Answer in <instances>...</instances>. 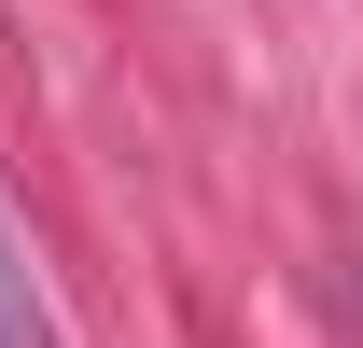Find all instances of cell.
<instances>
[{"mask_svg":"<svg viewBox=\"0 0 363 348\" xmlns=\"http://www.w3.org/2000/svg\"><path fill=\"white\" fill-rule=\"evenodd\" d=\"M0 348H70L56 306H43V279H28V237H14V223H0Z\"/></svg>","mask_w":363,"mask_h":348,"instance_id":"obj_1","label":"cell"}]
</instances>
